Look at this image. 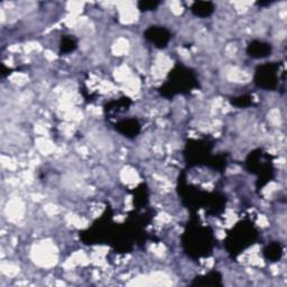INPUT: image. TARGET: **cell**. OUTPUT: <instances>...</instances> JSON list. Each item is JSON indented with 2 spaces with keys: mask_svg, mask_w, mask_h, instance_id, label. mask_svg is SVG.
<instances>
[{
  "mask_svg": "<svg viewBox=\"0 0 287 287\" xmlns=\"http://www.w3.org/2000/svg\"><path fill=\"white\" fill-rule=\"evenodd\" d=\"M76 47L75 42L72 38H64L62 43V52H72Z\"/></svg>",
  "mask_w": 287,
  "mask_h": 287,
  "instance_id": "9",
  "label": "cell"
},
{
  "mask_svg": "<svg viewBox=\"0 0 287 287\" xmlns=\"http://www.w3.org/2000/svg\"><path fill=\"white\" fill-rule=\"evenodd\" d=\"M238 232L234 230V232L231 234V239L229 240V242H232L234 247H237L239 243L242 242V247L245 248L250 243H253V238H255V231L252 226H247L245 223H239L238 227H236Z\"/></svg>",
  "mask_w": 287,
  "mask_h": 287,
  "instance_id": "3",
  "label": "cell"
},
{
  "mask_svg": "<svg viewBox=\"0 0 287 287\" xmlns=\"http://www.w3.org/2000/svg\"><path fill=\"white\" fill-rule=\"evenodd\" d=\"M248 54L250 56L256 57V59H260V57H266L270 55L271 47L270 44L263 42H253L250 43L248 46Z\"/></svg>",
  "mask_w": 287,
  "mask_h": 287,
  "instance_id": "5",
  "label": "cell"
},
{
  "mask_svg": "<svg viewBox=\"0 0 287 287\" xmlns=\"http://www.w3.org/2000/svg\"><path fill=\"white\" fill-rule=\"evenodd\" d=\"M232 103L236 104V106H239V107H246L250 103V100L246 97H240V98H237V99L232 101Z\"/></svg>",
  "mask_w": 287,
  "mask_h": 287,
  "instance_id": "11",
  "label": "cell"
},
{
  "mask_svg": "<svg viewBox=\"0 0 287 287\" xmlns=\"http://www.w3.org/2000/svg\"><path fill=\"white\" fill-rule=\"evenodd\" d=\"M145 37L150 42L154 43L156 47H165L170 39V34L165 28L152 26L145 32Z\"/></svg>",
  "mask_w": 287,
  "mask_h": 287,
  "instance_id": "4",
  "label": "cell"
},
{
  "mask_svg": "<svg viewBox=\"0 0 287 287\" xmlns=\"http://www.w3.org/2000/svg\"><path fill=\"white\" fill-rule=\"evenodd\" d=\"M159 5V2L157 1H140L138 2V7H139L140 10H152L155 9L156 7Z\"/></svg>",
  "mask_w": 287,
  "mask_h": 287,
  "instance_id": "10",
  "label": "cell"
},
{
  "mask_svg": "<svg viewBox=\"0 0 287 287\" xmlns=\"http://www.w3.org/2000/svg\"><path fill=\"white\" fill-rule=\"evenodd\" d=\"M277 65H263L257 70L256 83L261 88L274 89L277 85V75H276Z\"/></svg>",
  "mask_w": 287,
  "mask_h": 287,
  "instance_id": "2",
  "label": "cell"
},
{
  "mask_svg": "<svg viewBox=\"0 0 287 287\" xmlns=\"http://www.w3.org/2000/svg\"><path fill=\"white\" fill-rule=\"evenodd\" d=\"M174 73L170 75L169 81L170 85L167 89L169 91V96H173L176 92H182V91H187V89H191L195 84V79L191 76L188 71H182V68H177V71H173Z\"/></svg>",
  "mask_w": 287,
  "mask_h": 287,
  "instance_id": "1",
  "label": "cell"
},
{
  "mask_svg": "<svg viewBox=\"0 0 287 287\" xmlns=\"http://www.w3.org/2000/svg\"><path fill=\"white\" fill-rule=\"evenodd\" d=\"M265 255L268 258V259L271 260H278L282 256V247L277 245V243H272V245L268 246L266 249H265Z\"/></svg>",
  "mask_w": 287,
  "mask_h": 287,
  "instance_id": "8",
  "label": "cell"
},
{
  "mask_svg": "<svg viewBox=\"0 0 287 287\" xmlns=\"http://www.w3.org/2000/svg\"><path fill=\"white\" fill-rule=\"evenodd\" d=\"M194 15L199 17H208L211 15L214 10L213 3L209 1H198L192 5L191 8Z\"/></svg>",
  "mask_w": 287,
  "mask_h": 287,
  "instance_id": "7",
  "label": "cell"
},
{
  "mask_svg": "<svg viewBox=\"0 0 287 287\" xmlns=\"http://www.w3.org/2000/svg\"><path fill=\"white\" fill-rule=\"evenodd\" d=\"M116 128L127 137H135L139 133V125L136 120H125L118 123Z\"/></svg>",
  "mask_w": 287,
  "mask_h": 287,
  "instance_id": "6",
  "label": "cell"
}]
</instances>
